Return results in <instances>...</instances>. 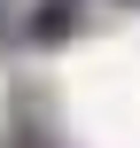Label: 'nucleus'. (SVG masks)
<instances>
[{"label": "nucleus", "mask_w": 140, "mask_h": 148, "mask_svg": "<svg viewBox=\"0 0 140 148\" xmlns=\"http://www.w3.org/2000/svg\"><path fill=\"white\" fill-rule=\"evenodd\" d=\"M31 23H39V39H55V31H70V23H78V0H39V16H31Z\"/></svg>", "instance_id": "nucleus-1"}, {"label": "nucleus", "mask_w": 140, "mask_h": 148, "mask_svg": "<svg viewBox=\"0 0 140 148\" xmlns=\"http://www.w3.org/2000/svg\"><path fill=\"white\" fill-rule=\"evenodd\" d=\"M16 148H39V133H31V125H16Z\"/></svg>", "instance_id": "nucleus-2"}]
</instances>
